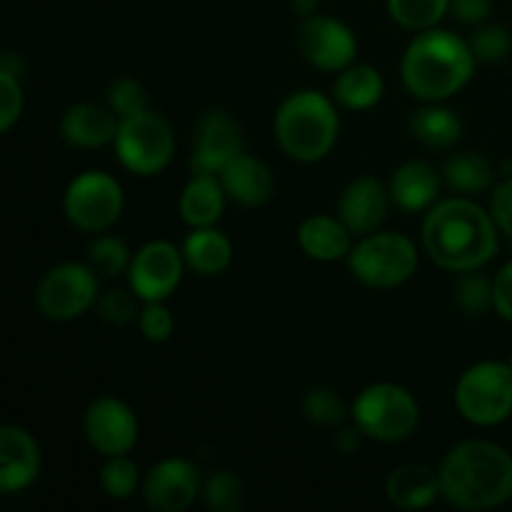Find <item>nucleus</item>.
<instances>
[{"label":"nucleus","mask_w":512,"mask_h":512,"mask_svg":"<svg viewBox=\"0 0 512 512\" xmlns=\"http://www.w3.org/2000/svg\"><path fill=\"white\" fill-rule=\"evenodd\" d=\"M500 230L493 213L468 195L438 200L425 213L423 250L438 268L450 273L480 270L498 253Z\"/></svg>","instance_id":"nucleus-1"},{"label":"nucleus","mask_w":512,"mask_h":512,"mask_svg":"<svg viewBox=\"0 0 512 512\" xmlns=\"http://www.w3.org/2000/svg\"><path fill=\"white\" fill-rule=\"evenodd\" d=\"M440 485L463 512L500 508L512 500V455L493 440H463L440 463Z\"/></svg>","instance_id":"nucleus-2"},{"label":"nucleus","mask_w":512,"mask_h":512,"mask_svg":"<svg viewBox=\"0 0 512 512\" xmlns=\"http://www.w3.org/2000/svg\"><path fill=\"white\" fill-rule=\"evenodd\" d=\"M478 58L468 40L443 28L420 30L400 60L403 85L413 98L443 103L473 80Z\"/></svg>","instance_id":"nucleus-3"},{"label":"nucleus","mask_w":512,"mask_h":512,"mask_svg":"<svg viewBox=\"0 0 512 512\" xmlns=\"http://www.w3.org/2000/svg\"><path fill=\"white\" fill-rule=\"evenodd\" d=\"M273 133L288 158L318 163L338 143L340 115L335 100L318 90H295L275 110Z\"/></svg>","instance_id":"nucleus-4"},{"label":"nucleus","mask_w":512,"mask_h":512,"mask_svg":"<svg viewBox=\"0 0 512 512\" xmlns=\"http://www.w3.org/2000/svg\"><path fill=\"white\" fill-rule=\"evenodd\" d=\"M350 420L363 430L365 438L378 443H403L418 430L420 405L403 385L373 383L353 400Z\"/></svg>","instance_id":"nucleus-5"},{"label":"nucleus","mask_w":512,"mask_h":512,"mask_svg":"<svg viewBox=\"0 0 512 512\" xmlns=\"http://www.w3.org/2000/svg\"><path fill=\"white\" fill-rule=\"evenodd\" d=\"M418 245L403 233L375 230L363 235L348 255V270L358 283L393 290L408 283L418 270Z\"/></svg>","instance_id":"nucleus-6"},{"label":"nucleus","mask_w":512,"mask_h":512,"mask_svg":"<svg viewBox=\"0 0 512 512\" xmlns=\"http://www.w3.org/2000/svg\"><path fill=\"white\" fill-rule=\"evenodd\" d=\"M113 150L118 163L140 178L160 175L175 155V133L168 118L155 110H143L123 118L115 133Z\"/></svg>","instance_id":"nucleus-7"},{"label":"nucleus","mask_w":512,"mask_h":512,"mask_svg":"<svg viewBox=\"0 0 512 512\" xmlns=\"http://www.w3.org/2000/svg\"><path fill=\"white\" fill-rule=\"evenodd\" d=\"M455 408L460 418L478 428H493L512 415V365L483 360L465 370L455 383Z\"/></svg>","instance_id":"nucleus-8"},{"label":"nucleus","mask_w":512,"mask_h":512,"mask_svg":"<svg viewBox=\"0 0 512 512\" xmlns=\"http://www.w3.org/2000/svg\"><path fill=\"white\" fill-rule=\"evenodd\" d=\"M125 208L123 185L105 170L75 175L63 195V213L83 233H105L120 220Z\"/></svg>","instance_id":"nucleus-9"},{"label":"nucleus","mask_w":512,"mask_h":512,"mask_svg":"<svg viewBox=\"0 0 512 512\" xmlns=\"http://www.w3.org/2000/svg\"><path fill=\"white\" fill-rule=\"evenodd\" d=\"M100 275L88 263H58L35 288V310L53 323H70L95 308Z\"/></svg>","instance_id":"nucleus-10"},{"label":"nucleus","mask_w":512,"mask_h":512,"mask_svg":"<svg viewBox=\"0 0 512 512\" xmlns=\"http://www.w3.org/2000/svg\"><path fill=\"white\" fill-rule=\"evenodd\" d=\"M183 250L170 240H150L138 253L128 270V285L143 303L168 300L178 290L185 273Z\"/></svg>","instance_id":"nucleus-11"},{"label":"nucleus","mask_w":512,"mask_h":512,"mask_svg":"<svg viewBox=\"0 0 512 512\" xmlns=\"http://www.w3.org/2000/svg\"><path fill=\"white\" fill-rule=\"evenodd\" d=\"M298 50L313 68L340 73L355 63L358 38L353 28L333 15L315 13L298 28Z\"/></svg>","instance_id":"nucleus-12"},{"label":"nucleus","mask_w":512,"mask_h":512,"mask_svg":"<svg viewBox=\"0 0 512 512\" xmlns=\"http://www.w3.org/2000/svg\"><path fill=\"white\" fill-rule=\"evenodd\" d=\"M83 435L90 448L103 458L128 455L140 438L138 415L125 400L103 395L85 408Z\"/></svg>","instance_id":"nucleus-13"},{"label":"nucleus","mask_w":512,"mask_h":512,"mask_svg":"<svg viewBox=\"0 0 512 512\" xmlns=\"http://www.w3.org/2000/svg\"><path fill=\"white\" fill-rule=\"evenodd\" d=\"M143 498L155 512H185L203 495L200 470L185 458H165L143 475Z\"/></svg>","instance_id":"nucleus-14"},{"label":"nucleus","mask_w":512,"mask_h":512,"mask_svg":"<svg viewBox=\"0 0 512 512\" xmlns=\"http://www.w3.org/2000/svg\"><path fill=\"white\" fill-rule=\"evenodd\" d=\"M243 130L225 110H208L198 120L190 153V173L220 175L225 165L243 153Z\"/></svg>","instance_id":"nucleus-15"},{"label":"nucleus","mask_w":512,"mask_h":512,"mask_svg":"<svg viewBox=\"0 0 512 512\" xmlns=\"http://www.w3.org/2000/svg\"><path fill=\"white\" fill-rule=\"evenodd\" d=\"M393 205L390 188L375 175H358L343 188L338 198V218L358 238L375 233L388 218Z\"/></svg>","instance_id":"nucleus-16"},{"label":"nucleus","mask_w":512,"mask_h":512,"mask_svg":"<svg viewBox=\"0 0 512 512\" xmlns=\"http://www.w3.org/2000/svg\"><path fill=\"white\" fill-rule=\"evenodd\" d=\"M43 455L38 440L20 425L0 428V490L5 495L23 493L40 478Z\"/></svg>","instance_id":"nucleus-17"},{"label":"nucleus","mask_w":512,"mask_h":512,"mask_svg":"<svg viewBox=\"0 0 512 512\" xmlns=\"http://www.w3.org/2000/svg\"><path fill=\"white\" fill-rule=\"evenodd\" d=\"M118 125L120 118L108 108V105L83 100V103L70 105L63 113V118H60V138H63L70 148H103V145H113Z\"/></svg>","instance_id":"nucleus-18"},{"label":"nucleus","mask_w":512,"mask_h":512,"mask_svg":"<svg viewBox=\"0 0 512 512\" xmlns=\"http://www.w3.org/2000/svg\"><path fill=\"white\" fill-rule=\"evenodd\" d=\"M443 173L428 163V160H408L400 165L390 178V198L405 213H428L440 200L443 188Z\"/></svg>","instance_id":"nucleus-19"},{"label":"nucleus","mask_w":512,"mask_h":512,"mask_svg":"<svg viewBox=\"0 0 512 512\" xmlns=\"http://www.w3.org/2000/svg\"><path fill=\"white\" fill-rule=\"evenodd\" d=\"M228 200L243 205V208H260L273 198L275 178L263 160L248 153H240L230 160L220 173Z\"/></svg>","instance_id":"nucleus-20"},{"label":"nucleus","mask_w":512,"mask_h":512,"mask_svg":"<svg viewBox=\"0 0 512 512\" xmlns=\"http://www.w3.org/2000/svg\"><path fill=\"white\" fill-rule=\"evenodd\" d=\"M298 245L310 260L318 263H338L348 260L353 250V233L338 215L315 213L300 223Z\"/></svg>","instance_id":"nucleus-21"},{"label":"nucleus","mask_w":512,"mask_h":512,"mask_svg":"<svg viewBox=\"0 0 512 512\" xmlns=\"http://www.w3.org/2000/svg\"><path fill=\"white\" fill-rule=\"evenodd\" d=\"M385 495L390 505L400 510H425L443 498V485H440V470L428 468L420 463H405L390 470L385 480Z\"/></svg>","instance_id":"nucleus-22"},{"label":"nucleus","mask_w":512,"mask_h":512,"mask_svg":"<svg viewBox=\"0 0 512 512\" xmlns=\"http://www.w3.org/2000/svg\"><path fill=\"white\" fill-rule=\"evenodd\" d=\"M225 193L220 175L193 173L178 200L180 218L188 228H213L225 213Z\"/></svg>","instance_id":"nucleus-23"},{"label":"nucleus","mask_w":512,"mask_h":512,"mask_svg":"<svg viewBox=\"0 0 512 512\" xmlns=\"http://www.w3.org/2000/svg\"><path fill=\"white\" fill-rule=\"evenodd\" d=\"M180 250H183L188 270L203 275V278L223 275L233 263V243L215 225L213 228H190Z\"/></svg>","instance_id":"nucleus-24"},{"label":"nucleus","mask_w":512,"mask_h":512,"mask_svg":"<svg viewBox=\"0 0 512 512\" xmlns=\"http://www.w3.org/2000/svg\"><path fill=\"white\" fill-rule=\"evenodd\" d=\"M385 80L373 65L353 63L340 70L333 83V100L345 110H370L383 100Z\"/></svg>","instance_id":"nucleus-25"},{"label":"nucleus","mask_w":512,"mask_h":512,"mask_svg":"<svg viewBox=\"0 0 512 512\" xmlns=\"http://www.w3.org/2000/svg\"><path fill=\"white\" fill-rule=\"evenodd\" d=\"M410 133L430 150H453L463 138V120L445 105L430 103L410 115Z\"/></svg>","instance_id":"nucleus-26"},{"label":"nucleus","mask_w":512,"mask_h":512,"mask_svg":"<svg viewBox=\"0 0 512 512\" xmlns=\"http://www.w3.org/2000/svg\"><path fill=\"white\" fill-rule=\"evenodd\" d=\"M443 180L458 195H478L493 185V165L475 150H460L445 160Z\"/></svg>","instance_id":"nucleus-27"},{"label":"nucleus","mask_w":512,"mask_h":512,"mask_svg":"<svg viewBox=\"0 0 512 512\" xmlns=\"http://www.w3.org/2000/svg\"><path fill=\"white\" fill-rule=\"evenodd\" d=\"M388 13L400 28L430 30L450 13V0H388Z\"/></svg>","instance_id":"nucleus-28"},{"label":"nucleus","mask_w":512,"mask_h":512,"mask_svg":"<svg viewBox=\"0 0 512 512\" xmlns=\"http://www.w3.org/2000/svg\"><path fill=\"white\" fill-rule=\"evenodd\" d=\"M133 253L128 243L118 235H98L88 248V265L100 275V278H120L128 275Z\"/></svg>","instance_id":"nucleus-29"},{"label":"nucleus","mask_w":512,"mask_h":512,"mask_svg":"<svg viewBox=\"0 0 512 512\" xmlns=\"http://www.w3.org/2000/svg\"><path fill=\"white\" fill-rule=\"evenodd\" d=\"M98 480L103 493L113 500H130L138 493V488H143L140 468L128 455H110V458H105Z\"/></svg>","instance_id":"nucleus-30"},{"label":"nucleus","mask_w":512,"mask_h":512,"mask_svg":"<svg viewBox=\"0 0 512 512\" xmlns=\"http://www.w3.org/2000/svg\"><path fill=\"white\" fill-rule=\"evenodd\" d=\"M455 303L470 318H480V315L495 310L493 280L485 278L480 270L460 273L458 283H455Z\"/></svg>","instance_id":"nucleus-31"},{"label":"nucleus","mask_w":512,"mask_h":512,"mask_svg":"<svg viewBox=\"0 0 512 512\" xmlns=\"http://www.w3.org/2000/svg\"><path fill=\"white\" fill-rule=\"evenodd\" d=\"M303 415L310 423L323 425V428H338V425H343L350 418V408L340 398L338 390L318 385V388H310L305 393Z\"/></svg>","instance_id":"nucleus-32"},{"label":"nucleus","mask_w":512,"mask_h":512,"mask_svg":"<svg viewBox=\"0 0 512 512\" xmlns=\"http://www.w3.org/2000/svg\"><path fill=\"white\" fill-rule=\"evenodd\" d=\"M203 500L213 512H238L245 505V485L230 470H215L203 480Z\"/></svg>","instance_id":"nucleus-33"},{"label":"nucleus","mask_w":512,"mask_h":512,"mask_svg":"<svg viewBox=\"0 0 512 512\" xmlns=\"http://www.w3.org/2000/svg\"><path fill=\"white\" fill-rule=\"evenodd\" d=\"M140 298L133 293V288H110L105 290L103 295L95 303V310H98V318L103 323L113 325V328H120V325L133 323L140 315L138 308Z\"/></svg>","instance_id":"nucleus-34"},{"label":"nucleus","mask_w":512,"mask_h":512,"mask_svg":"<svg viewBox=\"0 0 512 512\" xmlns=\"http://www.w3.org/2000/svg\"><path fill=\"white\" fill-rule=\"evenodd\" d=\"M470 50L478 58V63H500L510 55L512 50V35L508 28L495 23H483L478 25V30L473 33V38L468 40Z\"/></svg>","instance_id":"nucleus-35"},{"label":"nucleus","mask_w":512,"mask_h":512,"mask_svg":"<svg viewBox=\"0 0 512 512\" xmlns=\"http://www.w3.org/2000/svg\"><path fill=\"white\" fill-rule=\"evenodd\" d=\"M108 108L120 120L143 113V110H148V90L138 78H130V75L115 78L108 88Z\"/></svg>","instance_id":"nucleus-36"},{"label":"nucleus","mask_w":512,"mask_h":512,"mask_svg":"<svg viewBox=\"0 0 512 512\" xmlns=\"http://www.w3.org/2000/svg\"><path fill=\"white\" fill-rule=\"evenodd\" d=\"M140 335L150 343H165L170 340L175 330V318L170 313V308L165 305V300H158V303H145L143 310L138 315Z\"/></svg>","instance_id":"nucleus-37"},{"label":"nucleus","mask_w":512,"mask_h":512,"mask_svg":"<svg viewBox=\"0 0 512 512\" xmlns=\"http://www.w3.org/2000/svg\"><path fill=\"white\" fill-rule=\"evenodd\" d=\"M23 85L18 75L0 68V130L8 133L23 115Z\"/></svg>","instance_id":"nucleus-38"},{"label":"nucleus","mask_w":512,"mask_h":512,"mask_svg":"<svg viewBox=\"0 0 512 512\" xmlns=\"http://www.w3.org/2000/svg\"><path fill=\"white\" fill-rule=\"evenodd\" d=\"M490 213H493V220L500 233L512 243V175L493 188V195H490Z\"/></svg>","instance_id":"nucleus-39"},{"label":"nucleus","mask_w":512,"mask_h":512,"mask_svg":"<svg viewBox=\"0 0 512 512\" xmlns=\"http://www.w3.org/2000/svg\"><path fill=\"white\" fill-rule=\"evenodd\" d=\"M493 13V0H450V15L463 25H483Z\"/></svg>","instance_id":"nucleus-40"},{"label":"nucleus","mask_w":512,"mask_h":512,"mask_svg":"<svg viewBox=\"0 0 512 512\" xmlns=\"http://www.w3.org/2000/svg\"><path fill=\"white\" fill-rule=\"evenodd\" d=\"M495 290V313L503 320L512 323V260L500 268V273L493 278Z\"/></svg>","instance_id":"nucleus-41"},{"label":"nucleus","mask_w":512,"mask_h":512,"mask_svg":"<svg viewBox=\"0 0 512 512\" xmlns=\"http://www.w3.org/2000/svg\"><path fill=\"white\" fill-rule=\"evenodd\" d=\"M363 438H365L363 430L353 423L350 428H343L338 435H335V448H338L343 455H353V453H358Z\"/></svg>","instance_id":"nucleus-42"},{"label":"nucleus","mask_w":512,"mask_h":512,"mask_svg":"<svg viewBox=\"0 0 512 512\" xmlns=\"http://www.w3.org/2000/svg\"><path fill=\"white\" fill-rule=\"evenodd\" d=\"M290 8H293V13L298 15V18H310V15L318 13L320 8V0H290Z\"/></svg>","instance_id":"nucleus-43"},{"label":"nucleus","mask_w":512,"mask_h":512,"mask_svg":"<svg viewBox=\"0 0 512 512\" xmlns=\"http://www.w3.org/2000/svg\"><path fill=\"white\" fill-rule=\"evenodd\" d=\"M510 365H512V360H510Z\"/></svg>","instance_id":"nucleus-44"}]
</instances>
